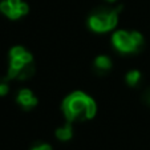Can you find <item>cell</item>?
<instances>
[{"label":"cell","mask_w":150,"mask_h":150,"mask_svg":"<svg viewBox=\"0 0 150 150\" xmlns=\"http://www.w3.org/2000/svg\"><path fill=\"white\" fill-rule=\"evenodd\" d=\"M61 109L69 122L84 121L93 118L97 112V105L94 100L86 93L77 91L64 98Z\"/></svg>","instance_id":"6da1fadb"},{"label":"cell","mask_w":150,"mask_h":150,"mask_svg":"<svg viewBox=\"0 0 150 150\" xmlns=\"http://www.w3.org/2000/svg\"><path fill=\"white\" fill-rule=\"evenodd\" d=\"M33 57L23 47H13L9 51V68L7 80H27L33 74Z\"/></svg>","instance_id":"7a4b0ae2"},{"label":"cell","mask_w":150,"mask_h":150,"mask_svg":"<svg viewBox=\"0 0 150 150\" xmlns=\"http://www.w3.org/2000/svg\"><path fill=\"white\" fill-rule=\"evenodd\" d=\"M113 47L121 53H137L144 47V37L139 32L117 31L112 36Z\"/></svg>","instance_id":"3957f363"},{"label":"cell","mask_w":150,"mask_h":150,"mask_svg":"<svg viewBox=\"0 0 150 150\" xmlns=\"http://www.w3.org/2000/svg\"><path fill=\"white\" fill-rule=\"evenodd\" d=\"M118 23V9H98L88 19V25L93 32L104 33L109 32Z\"/></svg>","instance_id":"277c9868"},{"label":"cell","mask_w":150,"mask_h":150,"mask_svg":"<svg viewBox=\"0 0 150 150\" xmlns=\"http://www.w3.org/2000/svg\"><path fill=\"white\" fill-rule=\"evenodd\" d=\"M28 4L23 0H1L0 1V12L6 15L8 19L17 20L28 13Z\"/></svg>","instance_id":"5b68a950"},{"label":"cell","mask_w":150,"mask_h":150,"mask_svg":"<svg viewBox=\"0 0 150 150\" xmlns=\"http://www.w3.org/2000/svg\"><path fill=\"white\" fill-rule=\"evenodd\" d=\"M16 101L20 106H23L25 110L35 108L37 105V97L32 93L29 89H21V91L17 93Z\"/></svg>","instance_id":"8992f818"},{"label":"cell","mask_w":150,"mask_h":150,"mask_svg":"<svg viewBox=\"0 0 150 150\" xmlns=\"http://www.w3.org/2000/svg\"><path fill=\"white\" fill-rule=\"evenodd\" d=\"M94 68H96L97 73L104 74L106 72L110 71L112 68V61L108 56H98L94 60Z\"/></svg>","instance_id":"52a82bcc"},{"label":"cell","mask_w":150,"mask_h":150,"mask_svg":"<svg viewBox=\"0 0 150 150\" xmlns=\"http://www.w3.org/2000/svg\"><path fill=\"white\" fill-rule=\"evenodd\" d=\"M73 136V129H72L71 122L68 121V124H65L64 126H60L56 130V137L60 141H68Z\"/></svg>","instance_id":"ba28073f"},{"label":"cell","mask_w":150,"mask_h":150,"mask_svg":"<svg viewBox=\"0 0 150 150\" xmlns=\"http://www.w3.org/2000/svg\"><path fill=\"white\" fill-rule=\"evenodd\" d=\"M139 80H141V73H139L138 71H130V72H127V74H126V82L130 85V86H136V85L139 82Z\"/></svg>","instance_id":"9c48e42d"},{"label":"cell","mask_w":150,"mask_h":150,"mask_svg":"<svg viewBox=\"0 0 150 150\" xmlns=\"http://www.w3.org/2000/svg\"><path fill=\"white\" fill-rule=\"evenodd\" d=\"M8 84H7V79L6 80H0V97L6 96L8 93Z\"/></svg>","instance_id":"30bf717a"},{"label":"cell","mask_w":150,"mask_h":150,"mask_svg":"<svg viewBox=\"0 0 150 150\" xmlns=\"http://www.w3.org/2000/svg\"><path fill=\"white\" fill-rule=\"evenodd\" d=\"M31 150H52V147L48 144H39V145H35Z\"/></svg>","instance_id":"8fae6325"},{"label":"cell","mask_w":150,"mask_h":150,"mask_svg":"<svg viewBox=\"0 0 150 150\" xmlns=\"http://www.w3.org/2000/svg\"><path fill=\"white\" fill-rule=\"evenodd\" d=\"M144 100L147 102V104H150V89H149V91L145 92V94H144Z\"/></svg>","instance_id":"7c38bea8"},{"label":"cell","mask_w":150,"mask_h":150,"mask_svg":"<svg viewBox=\"0 0 150 150\" xmlns=\"http://www.w3.org/2000/svg\"><path fill=\"white\" fill-rule=\"evenodd\" d=\"M108 1H110V3H113V1H116V0H108Z\"/></svg>","instance_id":"4fadbf2b"}]
</instances>
